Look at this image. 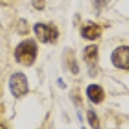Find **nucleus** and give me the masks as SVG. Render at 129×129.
<instances>
[{
    "instance_id": "f257e3e1",
    "label": "nucleus",
    "mask_w": 129,
    "mask_h": 129,
    "mask_svg": "<svg viewBox=\"0 0 129 129\" xmlns=\"http://www.w3.org/2000/svg\"><path fill=\"white\" fill-rule=\"evenodd\" d=\"M37 44L34 40H25L19 43L15 50V58L16 60L24 64V66H30L34 63L37 56Z\"/></svg>"
},
{
    "instance_id": "f03ea898",
    "label": "nucleus",
    "mask_w": 129,
    "mask_h": 129,
    "mask_svg": "<svg viewBox=\"0 0 129 129\" xmlns=\"http://www.w3.org/2000/svg\"><path fill=\"white\" fill-rule=\"evenodd\" d=\"M10 89L12 95L16 98L21 96H24L27 94L28 91V83H27V78L25 74L17 72L11 75L10 78Z\"/></svg>"
},
{
    "instance_id": "7ed1b4c3",
    "label": "nucleus",
    "mask_w": 129,
    "mask_h": 129,
    "mask_svg": "<svg viewBox=\"0 0 129 129\" xmlns=\"http://www.w3.org/2000/svg\"><path fill=\"white\" fill-rule=\"evenodd\" d=\"M34 30L37 38L43 43L54 42L58 36L57 29L55 27L50 25H44V24H36Z\"/></svg>"
},
{
    "instance_id": "20e7f679",
    "label": "nucleus",
    "mask_w": 129,
    "mask_h": 129,
    "mask_svg": "<svg viewBox=\"0 0 129 129\" xmlns=\"http://www.w3.org/2000/svg\"><path fill=\"white\" fill-rule=\"evenodd\" d=\"M113 64L120 69H129V46H119L111 55Z\"/></svg>"
},
{
    "instance_id": "39448f33",
    "label": "nucleus",
    "mask_w": 129,
    "mask_h": 129,
    "mask_svg": "<svg viewBox=\"0 0 129 129\" xmlns=\"http://www.w3.org/2000/svg\"><path fill=\"white\" fill-rule=\"evenodd\" d=\"M101 34V28H100L97 24L89 22L86 25H84L81 30V35L83 38L86 40H95L97 39Z\"/></svg>"
},
{
    "instance_id": "423d86ee",
    "label": "nucleus",
    "mask_w": 129,
    "mask_h": 129,
    "mask_svg": "<svg viewBox=\"0 0 129 129\" xmlns=\"http://www.w3.org/2000/svg\"><path fill=\"white\" fill-rule=\"evenodd\" d=\"M87 96L90 99L91 102L94 103H100L104 99V91L101 86L91 84L87 87Z\"/></svg>"
},
{
    "instance_id": "0eeeda50",
    "label": "nucleus",
    "mask_w": 129,
    "mask_h": 129,
    "mask_svg": "<svg viewBox=\"0 0 129 129\" xmlns=\"http://www.w3.org/2000/svg\"><path fill=\"white\" fill-rule=\"evenodd\" d=\"M83 58L88 64L94 66L97 62V59H98V47H97V45L86 46L83 52Z\"/></svg>"
},
{
    "instance_id": "6e6552de",
    "label": "nucleus",
    "mask_w": 129,
    "mask_h": 129,
    "mask_svg": "<svg viewBox=\"0 0 129 129\" xmlns=\"http://www.w3.org/2000/svg\"><path fill=\"white\" fill-rule=\"evenodd\" d=\"M87 118L88 122H89L90 126L94 129H100V122L98 116L96 115V113L94 111H88L87 112Z\"/></svg>"
},
{
    "instance_id": "1a4fd4ad",
    "label": "nucleus",
    "mask_w": 129,
    "mask_h": 129,
    "mask_svg": "<svg viewBox=\"0 0 129 129\" xmlns=\"http://www.w3.org/2000/svg\"><path fill=\"white\" fill-rule=\"evenodd\" d=\"M32 5L36 9L38 10H42L45 7V1L44 0H32Z\"/></svg>"
},
{
    "instance_id": "9d476101",
    "label": "nucleus",
    "mask_w": 129,
    "mask_h": 129,
    "mask_svg": "<svg viewBox=\"0 0 129 129\" xmlns=\"http://www.w3.org/2000/svg\"><path fill=\"white\" fill-rule=\"evenodd\" d=\"M94 2H95L96 8H98V9H100V8H102V7L106 6L107 0H94Z\"/></svg>"
},
{
    "instance_id": "9b49d317",
    "label": "nucleus",
    "mask_w": 129,
    "mask_h": 129,
    "mask_svg": "<svg viewBox=\"0 0 129 129\" xmlns=\"http://www.w3.org/2000/svg\"><path fill=\"white\" fill-rule=\"evenodd\" d=\"M0 129H7V128L3 126V125H0Z\"/></svg>"
}]
</instances>
